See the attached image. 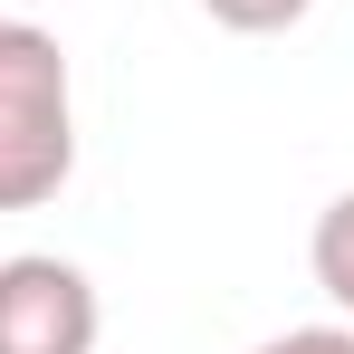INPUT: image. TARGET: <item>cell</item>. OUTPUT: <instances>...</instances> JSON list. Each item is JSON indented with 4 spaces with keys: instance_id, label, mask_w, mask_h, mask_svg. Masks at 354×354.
I'll list each match as a JSON object with an SVG mask.
<instances>
[{
    "instance_id": "cell-4",
    "label": "cell",
    "mask_w": 354,
    "mask_h": 354,
    "mask_svg": "<svg viewBox=\"0 0 354 354\" xmlns=\"http://www.w3.org/2000/svg\"><path fill=\"white\" fill-rule=\"evenodd\" d=\"M221 29H239V39H278V29H297L316 0H201Z\"/></svg>"
},
{
    "instance_id": "cell-3",
    "label": "cell",
    "mask_w": 354,
    "mask_h": 354,
    "mask_svg": "<svg viewBox=\"0 0 354 354\" xmlns=\"http://www.w3.org/2000/svg\"><path fill=\"white\" fill-rule=\"evenodd\" d=\"M306 268H316V288L335 297V316L354 326V192H335V201L316 211V239H306Z\"/></svg>"
},
{
    "instance_id": "cell-2",
    "label": "cell",
    "mask_w": 354,
    "mask_h": 354,
    "mask_svg": "<svg viewBox=\"0 0 354 354\" xmlns=\"http://www.w3.org/2000/svg\"><path fill=\"white\" fill-rule=\"evenodd\" d=\"M106 306L96 278L58 249H10L0 259V354H96Z\"/></svg>"
},
{
    "instance_id": "cell-1",
    "label": "cell",
    "mask_w": 354,
    "mask_h": 354,
    "mask_svg": "<svg viewBox=\"0 0 354 354\" xmlns=\"http://www.w3.org/2000/svg\"><path fill=\"white\" fill-rule=\"evenodd\" d=\"M77 173V86L39 19H0V211H39Z\"/></svg>"
},
{
    "instance_id": "cell-6",
    "label": "cell",
    "mask_w": 354,
    "mask_h": 354,
    "mask_svg": "<svg viewBox=\"0 0 354 354\" xmlns=\"http://www.w3.org/2000/svg\"><path fill=\"white\" fill-rule=\"evenodd\" d=\"M10 10H29V0H10Z\"/></svg>"
},
{
    "instance_id": "cell-5",
    "label": "cell",
    "mask_w": 354,
    "mask_h": 354,
    "mask_svg": "<svg viewBox=\"0 0 354 354\" xmlns=\"http://www.w3.org/2000/svg\"><path fill=\"white\" fill-rule=\"evenodd\" d=\"M249 354H354V326L335 316V326H288V335H268V345H249Z\"/></svg>"
}]
</instances>
